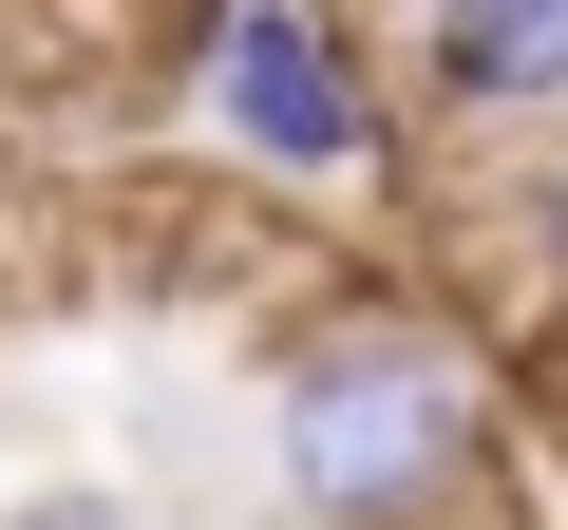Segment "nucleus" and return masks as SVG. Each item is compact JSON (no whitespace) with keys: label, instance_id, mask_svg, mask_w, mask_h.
<instances>
[{"label":"nucleus","instance_id":"nucleus-1","mask_svg":"<svg viewBox=\"0 0 568 530\" xmlns=\"http://www.w3.org/2000/svg\"><path fill=\"white\" fill-rule=\"evenodd\" d=\"M246 379H265V492L304 530H549L511 360L398 265H323L304 304H265Z\"/></svg>","mask_w":568,"mask_h":530},{"label":"nucleus","instance_id":"nucleus-2","mask_svg":"<svg viewBox=\"0 0 568 530\" xmlns=\"http://www.w3.org/2000/svg\"><path fill=\"white\" fill-rule=\"evenodd\" d=\"M190 114L246 190H361L398 171V58L361 39V0H209L190 39Z\"/></svg>","mask_w":568,"mask_h":530},{"label":"nucleus","instance_id":"nucleus-3","mask_svg":"<svg viewBox=\"0 0 568 530\" xmlns=\"http://www.w3.org/2000/svg\"><path fill=\"white\" fill-rule=\"evenodd\" d=\"M398 114L436 152L530 171L568 133V0H417V20H398Z\"/></svg>","mask_w":568,"mask_h":530},{"label":"nucleus","instance_id":"nucleus-4","mask_svg":"<svg viewBox=\"0 0 568 530\" xmlns=\"http://www.w3.org/2000/svg\"><path fill=\"white\" fill-rule=\"evenodd\" d=\"M493 227H511V265H530V323H568V133H549L530 171H493Z\"/></svg>","mask_w":568,"mask_h":530},{"label":"nucleus","instance_id":"nucleus-5","mask_svg":"<svg viewBox=\"0 0 568 530\" xmlns=\"http://www.w3.org/2000/svg\"><path fill=\"white\" fill-rule=\"evenodd\" d=\"M0 530H152L114 473H39V492H0Z\"/></svg>","mask_w":568,"mask_h":530}]
</instances>
